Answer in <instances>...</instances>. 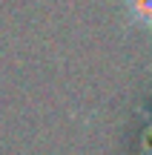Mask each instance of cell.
I'll use <instances>...</instances> for the list:
<instances>
[{
	"mask_svg": "<svg viewBox=\"0 0 152 155\" xmlns=\"http://www.w3.org/2000/svg\"><path fill=\"white\" fill-rule=\"evenodd\" d=\"M126 6H129V17L138 26L152 29V0H126Z\"/></svg>",
	"mask_w": 152,
	"mask_h": 155,
	"instance_id": "1",
	"label": "cell"
}]
</instances>
